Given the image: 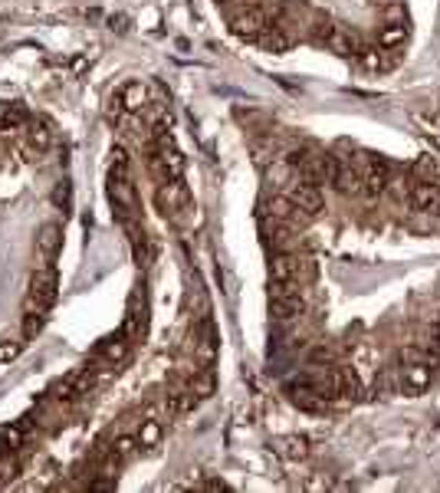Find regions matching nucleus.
Wrapping results in <instances>:
<instances>
[{"instance_id": "9", "label": "nucleus", "mask_w": 440, "mask_h": 493, "mask_svg": "<svg viewBox=\"0 0 440 493\" xmlns=\"http://www.w3.org/2000/svg\"><path fill=\"white\" fill-rule=\"evenodd\" d=\"M158 204H161L164 214L181 211V207L188 204V191H184V184H181V181H164L161 191H158Z\"/></svg>"}, {"instance_id": "20", "label": "nucleus", "mask_w": 440, "mask_h": 493, "mask_svg": "<svg viewBox=\"0 0 440 493\" xmlns=\"http://www.w3.org/2000/svg\"><path fill=\"white\" fill-rule=\"evenodd\" d=\"M290 178H292V164L290 162H270L266 164V184H270V188L286 184Z\"/></svg>"}, {"instance_id": "4", "label": "nucleus", "mask_w": 440, "mask_h": 493, "mask_svg": "<svg viewBox=\"0 0 440 493\" xmlns=\"http://www.w3.org/2000/svg\"><path fill=\"white\" fill-rule=\"evenodd\" d=\"M92 381H96V368H92V365L76 368L73 375H69V379H66L63 385L56 388V392H60L56 398H60V401H76L79 395H86L89 388H92Z\"/></svg>"}, {"instance_id": "35", "label": "nucleus", "mask_w": 440, "mask_h": 493, "mask_svg": "<svg viewBox=\"0 0 440 493\" xmlns=\"http://www.w3.org/2000/svg\"><path fill=\"white\" fill-rule=\"evenodd\" d=\"M3 112H7V109H3V105H0V122H3Z\"/></svg>"}, {"instance_id": "36", "label": "nucleus", "mask_w": 440, "mask_h": 493, "mask_svg": "<svg viewBox=\"0 0 440 493\" xmlns=\"http://www.w3.org/2000/svg\"><path fill=\"white\" fill-rule=\"evenodd\" d=\"M0 490H3V477H0Z\"/></svg>"}, {"instance_id": "3", "label": "nucleus", "mask_w": 440, "mask_h": 493, "mask_svg": "<svg viewBox=\"0 0 440 493\" xmlns=\"http://www.w3.org/2000/svg\"><path fill=\"white\" fill-rule=\"evenodd\" d=\"M234 33L237 37H260L263 30H270V17H266L263 7H247L234 17Z\"/></svg>"}, {"instance_id": "13", "label": "nucleus", "mask_w": 440, "mask_h": 493, "mask_svg": "<svg viewBox=\"0 0 440 493\" xmlns=\"http://www.w3.org/2000/svg\"><path fill=\"white\" fill-rule=\"evenodd\" d=\"M270 316L279 322L302 316V296H283V300H270Z\"/></svg>"}, {"instance_id": "11", "label": "nucleus", "mask_w": 440, "mask_h": 493, "mask_svg": "<svg viewBox=\"0 0 440 493\" xmlns=\"http://www.w3.org/2000/svg\"><path fill=\"white\" fill-rule=\"evenodd\" d=\"M401 385H404V392H407V395L424 392V388L430 385V368L421 365V362H417V365H407L401 372Z\"/></svg>"}, {"instance_id": "17", "label": "nucleus", "mask_w": 440, "mask_h": 493, "mask_svg": "<svg viewBox=\"0 0 440 493\" xmlns=\"http://www.w3.org/2000/svg\"><path fill=\"white\" fill-rule=\"evenodd\" d=\"M161 434H164L161 421H155V417H145V421H141V428H139V434H135V441H139V447L151 451V447H158V444H161Z\"/></svg>"}, {"instance_id": "8", "label": "nucleus", "mask_w": 440, "mask_h": 493, "mask_svg": "<svg viewBox=\"0 0 440 493\" xmlns=\"http://www.w3.org/2000/svg\"><path fill=\"white\" fill-rule=\"evenodd\" d=\"M128 339H132V336H128L125 329L115 332V336H109V339H102L99 342V358L102 362H109V365H118L128 352Z\"/></svg>"}, {"instance_id": "28", "label": "nucleus", "mask_w": 440, "mask_h": 493, "mask_svg": "<svg viewBox=\"0 0 440 493\" xmlns=\"http://www.w3.org/2000/svg\"><path fill=\"white\" fill-rule=\"evenodd\" d=\"M362 63H365V69H381V66H385V56L378 50H365L362 53Z\"/></svg>"}, {"instance_id": "18", "label": "nucleus", "mask_w": 440, "mask_h": 493, "mask_svg": "<svg viewBox=\"0 0 440 493\" xmlns=\"http://www.w3.org/2000/svg\"><path fill=\"white\" fill-rule=\"evenodd\" d=\"M276 451L283 457H290V460H302V457L309 454V441H306V438H299V434H290V438L276 441Z\"/></svg>"}, {"instance_id": "37", "label": "nucleus", "mask_w": 440, "mask_h": 493, "mask_svg": "<svg viewBox=\"0 0 440 493\" xmlns=\"http://www.w3.org/2000/svg\"><path fill=\"white\" fill-rule=\"evenodd\" d=\"M217 3H227V0H217Z\"/></svg>"}, {"instance_id": "25", "label": "nucleus", "mask_w": 440, "mask_h": 493, "mask_svg": "<svg viewBox=\"0 0 440 493\" xmlns=\"http://www.w3.org/2000/svg\"><path fill=\"white\" fill-rule=\"evenodd\" d=\"M0 128H3V132H20V128H26V115L20 112V109H10V112H3Z\"/></svg>"}, {"instance_id": "12", "label": "nucleus", "mask_w": 440, "mask_h": 493, "mask_svg": "<svg viewBox=\"0 0 440 493\" xmlns=\"http://www.w3.org/2000/svg\"><path fill=\"white\" fill-rule=\"evenodd\" d=\"M411 204H414L417 211H434L440 204V188L430 184V181H421V184L411 188Z\"/></svg>"}, {"instance_id": "31", "label": "nucleus", "mask_w": 440, "mask_h": 493, "mask_svg": "<svg viewBox=\"0 0 440 493\" xmlns=\"http://www.w3.org/2000/svg\"><path fill=\"white\" fill-rule=\"evenodd\" d=\"M313 362H326V365H328V362H332V349H326V345H319V349L313 352Z\"/></svg>"}, {"instance_id": "22", "label": "nucleus", "mask_w": 440, "mask_h": 493, "mask_svg": "<svg viewBox=\"0 0 440 493\" xmlns=\"http://www.w3.org/2000/svg\"><path fill=\"white\" fill-rule=\"evenodd\" d=\"M260 43H263L270 53H283L286 46H290V37H286L279 26H270V30H263V33H260Z\"/></svg>"}, {"instance_id": "23", "label": "nucleus", "mask_w": 440, "mask_h": 493, "mask_svg": "<svg viewBox=\"0 0 440 493\" xmlns=\"http://www.w3.org/2000/svg\"><path fill=\"white\" fill-rule=\"evenodd\" d=\"M24 434H26V424H7V428H0V441L7 444V447H20Z\"/></svg>"}, {"instance_id": "6", "label": "nucleus", "mask_w": 440, "mask_h": 493, "mask_svg": "<svg viewBox=\"0 0 440 493\" xmlns=\"http://www.w3.org/2000/svg\"><path fill=\"white\" fill-rule=\"evenodd\" d=\"M145 329H148V306H145V293H135L132 296V303H128V319H125V332L132 339H141L145 336Z\"/></svg>"}, {"instance_id": "29", "label": "nucleus", "mask_w": 440, "mask_h": 493, "mask_svg": "<svg viewBox=\"0 0 440 493\" xmlns=\"http://www.w3.org/2000/svg\"><path fill=\"white\" fill-rule=\"evenodd\" d=\"M385 13H388V24H404V7L398 3V0L385 3Z\"/></svg>"}, {"instance_id": "14", "label": "nucleus", "mask_w": 440, "mask_h": 493, "mask_svg": "<svg viewBox=\"0 0 440 493\" xmlns=\"http://www.w3.org/2000/svg\"><path fill=\"white\" fill-rule=\"evenodd\" d=\"M332 184H335L342 194H362V171H358V168H352V162H342L339 175H335V181H332Z\"/></svg>"}, {"instance_id": "15", "label": "nucleus", "mask_w": 440, "mask_h": 493, "mask_svg": "<svg viewBox=\"0 0 440 493\" xmlns=\"http://www.w3.org/2000/svg\"><path fill=\"white\" fill-rule=\"evenodd\" d=\"M118 99H122V109H125V112H141V109L148 105V89L141 86V83H125Z\"/></svg>"}, {"instance_id": "16", "label": "nucleus", "mask_w": 440, "mask_h": 493, "mask_svg": "<svg viewBox=\"0 0 440 493\" xmlns=\"http://www.w3.org/2000/svg\"><path fill=\"white\" fill-rule=\"evenodd\" d=\"M60 243H63V230H60V224H43V227H39L37 247H39L43 257H56Z\"/></svg>"}, {"instance_id": "7", "label": "nucleus", "mask_w": 440, "mask_h": 493, "mask_svg": "<svg viewBox=\"0 0 440 493\" xmlns=\"http://www.w3.org/2000/svg\"><path fill=\"white\" fill-rule=\"evenodd\" d=\"M319 37H322V43H326V46L335 53V56H345V60H349V56H355V40L349 37L342 26L326 24V30H322Z\"/></svg>"}, {"instance_id": "33", "label": "nucleus", "mask_w": 440, "mask_h": 493, "mask_svg": "<svg viewBox=\"0 0 440 493\" xmlns=\"http://www.w3.org/2000/svg\"><path fill=\"white\" fill-rule=\"evenodd\" d=\"M109 24H112V30H125V17H112Z\"/></svg>"}, {"instance_id": "1", "label": "nucleus", "mask_w": 440, "mask_h": 493, "mask_svg": "<svg viewBox=\"0 0 440 493\" xmlns=\"http://www.w3.org/2000/svg\"><path fill=\"white\" fill-rule=\"evenodd\" d=\"M56 286H60V279H56V270H53V266L37 270L33 279H30V293H26V300H24L26 316H46L53 300H56Z\"/></svg>"}, {"instance_id": "24", "label": "nucleus", "mask_w": 440, "mask_h": 493, "mask_svg": "<svg viewBox=\"0 0 440 493\" xmlns=\"http://www.w3.org/2000/svg\"><path fill=\"white\" fill-rule=\"evenodd\" d=\"M191 388L197 398H207V395L214 392V372H201V375H194L191 379Z\"/></svg>"}, {"instance_id": "2", "label": "nucleus", "mask_w": 440, "mask_h": 493, "mask_svg": "<svg viewBox=\"0 0 440 493\" xmlns=\"http://www.w3.org/2000/svg\"><path fill=\"white\" fill-rule=\"evenodd\" d=\"M155 171H158L164 181H181V175H184V158H181V152L175 148V141L158 145V152H155Z\"/></svg>"}, {"instance_id": "19", "label": "nucleus", "mask_w": 440, "mask_h": 493, "mask_svg": "<svg viewBox=\"0 0 440 493\" xmlns=\"http://www.w3.org/2000/svg\"><path fill=\"white\" fill-rule=\"evenodd\" d=\"M404 37H407V26L404 24H385V30L378 33V43H381V50H394V46H401Z\"/></svg>"}, {"instance_id": "21", "label": "nucleus", "mask_w": 440, "mask_h": 493, "mask_svg": "<svg viewBox=\"0 0 440 493\" xmlns=\"http://www.w3.org/2000/svg\"><path fill=\"white\" fill-rule=\"evenodd\" d=\"M26 139H30V148L37 155H43L53 145V135L46 126H26Z\"/></svg>"}, {"instance_id": "30", "label": "nucleus", "mask_w": 440, "mask_h": 493, "mask_svg": "<svg viewBox=\"0 0 440 493\" xmlns=\"http://www.w3.org/2000/svg\"><path fill=\"white\" fill-rule=\"evenodd\" d=\"M43 319H46V316H26L24 319V336H26V339H30V336H37L39 329H43Z\"/></svg>"}, {"instance_id": "32", "label": "nucleus", "mask_w": 440, "mask_h": 493, "mask_svg": "<svg viewBox=\"0 0 440 493\" xmlns=\"http://www.w3.org/2000/svg\"><path fill=\"white\" fill-rule=\"evenodd\" d=\"M417 175H421V178H428V181H430V175H434V162H430V158H424V162H417Z\"/></svg>"}, {"instance_id": "10", "label": "nucleus", "mask_w": 440, "mask_h": 493, "mask_svg": "<svg viewBox=\"0 0 440 493\" xmlns=\"http://www.w3.org/2000/svg\"><path fill=\"white\" fill-rule=\"evenodd\" d=\"M296 266H299V257L292 250L286 253H276L273 257V263H270V277L279 279V283H286V279H296ZM299 283V279H296Z\"/></svg>"}, {"instance_id": "34", "label": "nucleus", "mask_w": 440, "mask_h": 493, "mask_svg": "<svg viewBox=\"0 0 440 493\" xmlns=\"http://www.w3.org/2000/svg\"><path fill=\"white\" fill-rule=\"evenodd\" d=\"M207 490H227V483L224 481H211L207 483Z\"/></svg>"}, {"instance_id": "5", "label": "nucleus", "mask_w": 440, "mask_h": 493, "mask_svg": "<svg viewBox=\"0 0 440 493\" xmlns=\"http://www.w3.org/2000/svg\"><path fill=\"white\" fill-rule=\"evenodd\" d=\"M290 201L296 211H302L306 217H315L319 211H322V191L315 188V184H296V188L290 191Z\"/></svg>"}, {"instance_id": "26", "label": "nucleus", "mask_w": 440, "mask_h": 493, "mask_svg": "<svg viewBox=\"0 0 440 493\" xmlns=\"http://www.w3.org/2000/svg\"><path fill=\"white\" fill-rule=\"evenodd\" d=\"M135 447H139V441H135V438H118V441L112 444V454L118 457V460H128V457L135 454Z\"/></svg>"}, {"instance_id": "27", "label": "nucleus", "mask_w": 440, "mask_h": 493, "mask_svg": "<svg viewBox=\"0 0 440 493\" xmlns=\"http://www.w3.org/2000/svg\"><path fill=\"white\" fill-rule=\"evenodd\" d=\"M17 355H20V342H17V339H3V342H0V365L13 362Z\"/></svg>"}]
</instances>
